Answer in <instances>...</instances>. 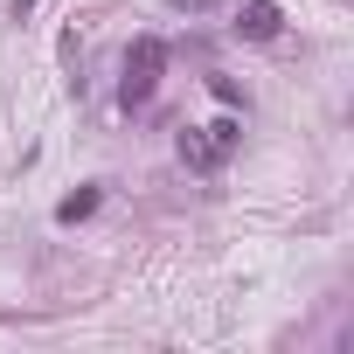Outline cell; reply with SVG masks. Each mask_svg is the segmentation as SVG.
Returning <instances> with one entry per match:
<instances>
[{
    "label": "cell",
    "instance_id": "6da1fadb",
    "mask_svg": "<svg viewBox=\"0 0 354 354\" xmlns=\"http://www.w3.org/2000/svg\"><path fill=\"white\" fill-rule=\"evenodd\" d=\"M160 70H167V42H160V35H139V42L125 49V84H118L125 111H139V104L160 91Z\"/></svg>",
    "mask_w": 354,
    "mask_h": 354
},
{
    "label": "cell",
    "instance_id": "7a4b0ae2",
    "mask_svg": "<svg viewBox=\"0 0 354 354\" xmlns=\"http://www.w3.org/2000/svg\"><path fill=\"white\" fill-rule=\"evenodd\" d=\"M236 139H243V125H236V118H216V125H188V132H181V160H188L195 174H216V167L236 153Z\"/></svg>",
    "mask_w": 354,
    "mask_h": 354
},
{
    "label": "cell",
    "instance_id": "3957f363",
    "mask_svg": "<svg viewBox=\"0 0 354 354\" xmlns=\"http://www.w3.org/2000/svg\"><path fill=\"white\" fill-rule=\"evenodd\" d=\"M278 21H285V15L271 8V0H243V15H236V35H243V42H271V35H278Z\"/></svg>",
    "mask_w": 354,
    "mask_h": 354
},
{
    "label": "cell",
    "instance_id": "277c9868",
    "mask_svg": "<svg viewBox=\"0 0 354 354\" xmlns=\"http://www.w3.org/2000/svg\"><path fill=\"white\" fill-rule=\"evenodd\" d=\"M91 209H97V188H84V195H70V202H63V209H56V216H63V223H84V216H91Z\"/></svg>",
    "mask_w": 354,
    "mask_h": 354
},
{
    "label": "cell",
    "instance_id": "5b68a950",
    "mask_svg": "<svg viewBox=\"0 0 354 354\" xmlns=\"http://www.w3.org/2000/svg\"><path fill=\"white\" fill-rule=\"evenodd\" d=\"M181 15H209V8H223V0H174Z\"/></svg>",
    "mask_w": 354,
    "mask_h": 354
},
{
    "label": "cell",
    "instance_id": "8992f818",
    "mask_svg": "<svg viewBox=\"0 0 354 354\" xmlns=\"http://www.w3.org/2000/svg\"><path fill=\"white\" fill-rule=\"evenodd\" d=\"M28 8H35V0H15V15H28Z\"/></svg>",
    "mask_w": 354,
    "mask_h": 354
}]
</instances>
